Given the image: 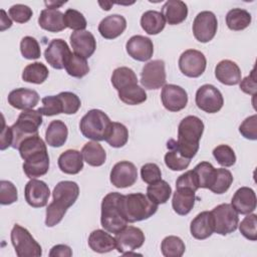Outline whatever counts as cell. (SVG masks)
<instances>
[{"instance_id": "obj_12", "label": "cell", "mask_w": 257, "mask_h": 257, "mask_svg": "<svg viewBox=\"0 0 257 257\" xmlns=\"http://www.w3.org/2000/svg\"><path fill=\"white\" fill-rule=\"evenodd\" d=\"M116 249L123 255H131L136 249L143 246L145 242L144 232L134 226H125L117 234H115Z\"/></svg>"}, {"instance_id": "obj_1", "label": "cell", "mask_w": 257, "mask_h": 257, "mask_svg": "<svg viewBox=\"0 0 257 257\" xmlns=\"http://www.w3.org/2000/svg\"><path fill=\"white\" fill-rule=\"evenodd\" d=\"M203 132V120L196 115H188L179 123L177 141H168L167 148L168 150L177 151L186 159L192 160L199 150V142Z\"/></svg>"}, {"instance_id": "obj_52", "label": "cell", "mask_w": 257, "mask_h": 257, "mask_svg": "<svg viewBox=\"0 0 257 257\" xmlns=\"http://www.w3.org/2000/svg\"><path fill=\"white\" fill-rule=\"evenodd\" d=\"M18 199L17 189L10 181L2 180L0 182V203L1 205H10Z\"/></svg>"}, {"instance_id": "obj_28", "label": "cell", "mask_w": 257, "mask_h": 257, "mask_svg": "<svg viewBox=\"0 0 257 257\" xmlns=\"http://www.w3.org/2000/svg\"><path fill=\"white\" fill-rule=\"evenodd\" d=\"M161 13L167 23L170 25H177L186 20L188 16V7L183 1L169 0L163 5Z\"/></svg>"}, {"instance_id": "obj_41", "label": "cell", "mask_w": 257, "mask_h": 257, "mask_svg": "<svg viewBox=\"0 0 257 257\" xmlns=\"http://www.w3.org/2000/svg\"><path fill=\"white\" fill-rule=\"evenodd\" d=\"M64 68L70 76L76 78H81L89 72V66L86 58L75 53H71L68 57Z\"/></svg>"}, {"instance_id": "obj_50", "label": "cell", "mask_w": 257, "mask_h": 257, "mask_svg": "<svg viewBox=\"0 0 257 257\" xmlns=\"http://www.w3.org/2000/svg\"><path fill=\"white\" fill-rule=\"evenodd\" d=\"M165 164L172 171H183L190 165L191 160L184 158L175 150H169L165 155Z\"/></svg>"}, {"instance_id": "obj_58", "label": "cell", "mask_w": 257, "mask_h": 257, "mask_svg": "<svg viewBox=\"0 0 257 257\" xmlns=\"http://www.w3.org/2000/svg\"><path fill=\"white\" fill-rule=\"evenodd\" d=\"M50 257H70L72 256V250L69 246L64 244H58L53 246L49 252Z\"/></svg>"}, {"instance_id": "obj_56", "label": "cell", "mask_w": 257, "mask_h": 257, "mask_svg": "<svg viewBox=\"0 0 257 257\" xmlns=\"http://www.w3.org/2000/svg\"><path fill=\"white\" fill-rule=\"evenodd\" d=\"M176 188H189L196 192L199 189V184L194 171L191 170L181 175L176 181Z\"/></svg>"}, {"instance_id": "obj_36", "label": "cell", "mask_w": 257, "mask_h": 257, "mask_svg": "<svg viewBox=\"0 0 257 257\" xmlns=\"http://www.w3.org/2000/svg\"><path fill=\"white\" fill-rule=\"evenodd\" d=\"M172 195L171 186L164 180L150 184L147 188L148 198L157 205L165 204Z\"/></svg>"}, {"instance_id": "obj_20", "label": "cell", "mask_w": 257, "mask_h": 257, "mask_svg": "<svg viewBox=\"0 0 257 257\" xmlns=\"http://www.w3.org/2000/svg\"><path fill=\"white\" fill-rule=\"evenodd\" d=\"M39 101L37 91L29 88H16L8 94V103L16 109H32Z\"/></svg>"}, {"instance_id": "obj_33", "label": "cell", "mask_w": 257, "mask_h": 257, "mask_svg": "<svg viewBox=\"0 0 257 257\" xmlns=\"http://www.w3.org/2000/svg\"><path fill=\"white\" fill-rule=\"evenodd\" d=\"M166 20L163 14L156 10L146 11L141 17V26L150 35L159 34L165 28Z\"/></svg>"}, {"instance_id": "obj_3", "label": "cell", "mask_w": 257, "mask_h": 257, "mask_svg": "<svg viewBox=\"0 0 257 257\" xmlns=\"http://www.w3.org/2000/svg\"><path fill=\"white\" fill-rule=\"evenodd\" d=\"M122 196L117 192H112L102 199L100 224L109 233L117 234L127 226V221L121 211Z\"/></svg>"}, {"instance_id": "obj_26", "label": "cell", "mask_w": 257, "mask_h": 257, "mask_svg": "<svg viewBox=\"0 0 257 257\" xmlns=\"http://www.w3.org/2000/svg\"><path fill=\"white\" fill-rule=\"evenodd\" d=\"M39 26L48 32H60L66 28L64 14L57 10L46 8L40 12L38 18Z\"/></svg>"}, {"instance_id": "obj_59", "label": "cell", "mask_w": 257, "mask_h": 257, "mask_svg": "<svg viewBox=\"0 0 257 257\" xmlns=\"http://www.w3.org/2000/svg\"><path fill=\"white\" fill-rule=\"evenodd\" d=\"M12 145V130L11 126H6L4 124V128L1 134V144H0V149L4 151L8 147H11Z\"/></svg>"}, {"instance_id": "obj_60", "label": "cell", "mask_w": 257, "mask_h": 257, "mask_svg": "<svg viewBox=\"0 0 257 257\" xmlns=\"http://www.w3.org/2000/svg\"><path fill=\"white\" fill-rule=\"evenodd\" d=\"M0 30L4 31L7 28H10L12 26V21L11 19L6 15V12L1 9V17H0Z\"/></svg>"}, {"instance_id": "obj_15", "label": "cell", "mask_w": 257, "mask_h": 257, "mask_svg": "<svg viewBox=\"0 0 257 257\" xmlns=\"http://www.w3.org/2000/svg\"><path fill=\"white\" fill-rule=\"evenodd\" d=\"M161 99L164 107L170 111H180L188 103L187 91L176 84H165L162 88Z\"/></svg>"}, {"instance_id": "obj_57", "label": "cell", "mask_w": 257, "mask_h": 257, "mask_svg": "<svg viewBox=\"0 0 257 257\" xmlns=\"http://www.w3.org/2000/svg\"><path fill=\"white\" fill-rule=\"evenodd\" d=\"M240 88L243 92L251 95L256 94L257 90V82L255 77V68H253L248 76H246L244 79H242L240 82Z\"/></svg>"}, {"instance_id": "obj_46", "label": "cell", "mask_w": 257, "mask_h": 257, "mask_svg": "<svg viewBox=\"0 0 257 257\" xmlns=\"http://www.w3.org/2000/svg\"><path fill=\"white\" fill-rule=\"evenodd\" d=\"M213 156L217 163L222 167H232L236 163V156L231 147L228 145H219L213 150Z\"/></svg>"}, {"instance_id": "obj_17", "label": "cell", "mask_w": 257, "mask_h": 257, "mask_svg": "<svg viewBox=\"0 0 257 257\" xmlns=\"http://www.w3.org/2000/svg\"><path fill=\"white\" fill-rule=\"evenodd\" d=\"M24 196L27 204L33 208H42L47 205L50 190L45 182L31 179L24 189Z\"/></svg>"}, {"instance_id": "obj_42", "label": "cell", "mask_w": 257, "mask_h": 257, "mask_svg": "<svg viewBox=\"0 0 257 257\" xmlns=\"http://www.w3.org/2000/svg\"><path fill=\"white\" fill-rule=\"evenodd\" d=\"M193 171L196 174L199 188L210 189L216 176V169L213 165L209 162H201L193 169Z\"/></svg>"}, {"instance_id": "obj_61", "label": "cell", "mask_w": 257, "mask_h": 257, "mask_svg": "<svg viewBox=\"0 0 257 257\" xmlns=\"http://www.w3.org/2000/svg\"><path fill=\"white\" fill-rule=\"evenodd\" d=\"M65 2H55V1H48V2H45V5L47 6V8H51V9H56L58 7H60L61 5H63Z\"/></svg>"}, {"instance_id": "obj_10", "label": "cell", "mask_w": 257, "mask_h": 257, "mask_svg": "<svg viewBox=\"0 0 257 257\" xmlns=\"http://www.w3.org/2000/svg\"><path fill=\"white\" fill-rule=\"evenodd\" d=\"M217 29V17L211 11H202L198 13L194 19L193 34L195 38L202 43L211 41L215 37Z\"/></svg>"}, {"instance_id": "obj_44", "label": "cell", "mask_w": 257, "mask_h": 257, "mask_svg": "<svg viewBox=\"0 0 257 257\" xmlns=\"http://www.w3.org/2000/svg\"><path fill=\"white\" fill-rule=\"evenodd\" d=\"M233 183V176L227 169H216V176L214 182L209 190L215 194H224L228 191Z\"/></svg>"}, {"instance_id": "obj_31", "label": "cell", "mask_w": 257, "mask_h": 257, "mask_svg": "<svg viewBox=\"0 0 257 257\" xmlns=\"http://www.w3.org/2000/svg\"><path fill=\"white\" fill-rule=\"evenodd\" d=\"M68 137V130L66 124L59 119L52 120L45 132V141L48 146L52 148L62 147Z\"/></svg>"}, {"instance_id": "obj_18", "label": "cell", "mask_w": 257, "mask_h": 257, "mask_svg": "<svg viewBox=\"0 0 257 257\" xmlns=\"http://www.w3.org/2000/svg\"><path fill=\"white\" fill-rule=\"evenodd\" d=\"M127 54L138 61H148L154 53L153 41L143 35L132 36L125 44Z\"/></svg>"}, {"instance_id": "obj_62", "label": "cell", "mask_w": 257, "mask_h": 257, "mask_svg": "<svg viewBox=\"0 0 257 257\" xmlns=\"http://www.w3.org/2000/svg\"><path fill=\"white\" fill-rule=\"evenodd\" d=\"M98 4L102 7V9H103V10H106V11H107V10H109V9H110V7H111V5H112V3H111V2H104V3H103V2H100V1L98 2Z\"/></svg>"}, {"instance_id": "obj_48", "label": "cell", "mask_w": 257, "mask_h": 257, "mask_svg": "<svg viewBox=\"0 0 257 257\" xmlns=\"http://www.w3.org/2000/svg\"><path fill=\"white\" fill-rule=\"evenodd\" d=\"M64 22L66 27L74 31H82L86 28L87 22L83 14L75 9H67L64 13Z\"/></svg>"}, {"instance_id": "obj_6", "label": "cell", "mask_w": 257, "mask_h": 257, "mask_svg": "<svg viewBox=\"0 0 257 257\" xmlns=\"http://www.w3.org/2000/svg\"><path fill=\"white\" fill-rule=\"evenodd\" d=\"M42 124V114L38 110L25 109L23 110L16 122L11 125L12 130V145L13 149H18L20 144L26 138L38 134V128Z\"/></svg>"}, {"instance_id": "obj_40", "label": "cell", "mask_w": 257, "mask_h": 257, "mask_svg": "<svg viewBox=\"0 0 257 257\" xmlns=\"http://www.w3.org/2000/svg\"><path fill=\"white\" fill-rule=\"evenodd\" d=\"M128 140V131L125 125L120 122L112 121L108 134L105 138V142L112 148L123 147Z\"/></svg>"}, {"instance_id": "obj_39", "label": "cell", "mask_w": 257, "mask_h": 257, "mask_svg": "<svg viewBox=\"0 0 257 257\" xmlns=\"http://www.w3.org/2000/svg\"><path fill=\"white\" fill-rule=\"evenodd\" d=\"M118 92L119 99L124 102L125 104L130 105H137L145 102L147 100V93L143 87H141L138 84H133L130 86H126Z\"/></svg>"}, {"instance_id": "obj_22", "label": "cell", "mask_w": 257, "mask_h": 257, "mask_svg": "<svg viewBox=\"0 0 257 257\" xmlns=\"http://www.w3.org/2000/svg\"><path fill=\"white\" fill-rule=\"evenodd\" d=\"M191 235L198 240L209 238L214 233V220L212 213L203 211L199 213L191 222Z\"/></svg>"}, {"instance_id": "obj_45", "label": "cell", "mask_w": 257, "mask_h": 257, "mask_svg": "<svg viewBox=\"0 0 257 257\" xmlns=\"http://www.w3.org/2000/svg\"><path fill=\"white\" fill-rule=\"evenodd\" d=\"M42 106L37 110L46 116H52L63 112V104L59 95H47L42 98Z\"/></svg>"}, {"instance_id": "obj_54", "label": "cell", "mask_w": 257, "mask_h": 257, "mask_svg": "<svg viewBox=\"0 0 257 257\" xmlns=\"http://www.w3.org/2000/svg\"><path fill=\"white\" fill-rule=\"evenodd\" d=\"M141 177L145 183L150 185L162 180V172L157 164L148 163L141 168Z\"/></svg>"}, {"instance_id": "obj_47", "label": "cell", "mask_w": 257, "mask_h": 257, "mask_svg": "<svg viewBox=\"0 0 257 257\" xmlns=\"http://www.w3.org/2000/svg\"><path fill=\"white\" fill-rule=\"evenodd\" d=\"M20 51L26 59H37L41 55V49L37 40L32 36H25L20 42Z\"/></svg>"}, {"instance_id": "obj_53", "label": "cell", "mask_w": 257, "mask_h": 257, "mask_svg": "<svg viewBox=\"0 0 257 257\" xmlns=\"http://www.w3.org/2000/svg\"><path fill=\"white\" fill-rule=\"evenodd\" d=\"M8 14L12 20L17 23H26L32 17V10L29 6L24 4H15L8 10Z\"/></svg>"}, {"instance_id": "obj_11", "label": "cell", "mask_w": 257, "mask_h": 257, "mask_svg": "<svg viewBox=\"0 0 257 257\" xmlns=\"http://www.w3.org/2000/svg\"><path fill=\"white\" fill-rule=\"evenodd\" d=\"M207 60L205 55L196 49L184 51L179 58V68L188 77H199L206 69Z\"/></svg>"}, {"instance_id": "obj_29", "label": "cell", "mask_w": 257, "mask_h": 257, "mask_svg": "<svg viewBox=\"0 0 257 257\" xmlns=\"http://www.w3.org/2000/svg\"><path fill=\"white\" fill-rule=\"evenodd\" d=\"M57 164L64 174L76 175L83 169V158L76 150H66L59 156Z\"/></svg>"}, {"instance_id": "obj_24", "label": "cell", "mask_w": 257, "mask_h": 257, "mask_svg": "<svg viewBox=\"0 0 257 257\" xmlns=\"http://www.w3.org/2000/svg\"><path fill=\"white\" fill-rule=\"evenodd\" d=\"M215 76L225 85H236L241 81V70L236 62L224 59L216 65Z\"/></svg>"}, {"instance_id": "obj_34", "label": "cell", "mask_w": 257, "mask_h": 257, "mask_svg": "<svg viewBox=\"0 0 257 257\" xmlns=\"http://www.w3.org/2000/svg\"><path fill=\"white\" fill-rule=\"evenodd\" d=\"M251 14L241 8H233L226 15V24L233 31H240L247 28L251 23Z\"/></svg>"}, {"instance_id": "obj_49", "label": "cell", "mask_w": 257, "mask_h": 257, "mask_svg": "<svg viewBox=\"0 0 257 257\" xmlns=\"http://www.w3.org/2000/svg\"><path fill=\"white\" fill-rule=\"evenodd\" d=\"M239 225L240 233L250 241L257 240V216L256 214H248Z\"/></svg>"}, {"instance_id": "obj_5", "label": "cell", "mask_w": 257, "mask_h": 257, "mask_svg": "<svg viewBox=\"0 0 257 257\" xmlns=\"http://www.w3.org/2000/svg\"><path fill=\"white\" fill-rule=\"evenodd\" d=\"M111 120L100 109H90L81 118L79 128L84 138L99 142L105 141L111 125Z\"/></svg>"}, {"instance_id": "obj_23", "label": "cell", "mask_w": 257, "mask_h": 257, "mask_svg": "<svg viewBox=\"0 0 257 257\" xmlns=\"http://www.w3.org/2000/svg\"><path fill=\"white\" fill-rule=\"evenodd\" d=\"M126 28V20L123 16L112 14L104 17L98 24V32L105 39H114L122 34Z\"/></svg>"}, {"instance_id": "obj_32", "label": "cell", "mask_w": 257, "mask_h": 257, "mask_svg": "<svg viewBox=\"0 0 257 257\" xmlns=\"http://www.w3.org/2000/svg\"><path fill=\"white\" fill-rule=\"evenodd\" d=\"M81 155L83 161H85L91 167H100L105 163L106 160L104 149L95 141L86 143L81 150Z\"/></svg>"}, {"instance_id": "obj_43", "label": "cell", "mask_w": 257, "mask_h": 257, "mask_svg": "<svg viewBox=\"0 0 257 257\" xmlns=\"http://www.w3.org/2000/svg\"><path fill=\"white\" fill-rule=\"evenodd\" d=\"M186 246L183 240L177 236H167L161 244L162 254L165 257H181L185 252Z\"/></svg>"}, {"instance_id": "obj_16", "label": "cell", "mask_w": 257, "mask_h": 257, "mask_svg": "<svg viewBox=\"0 0 257 257\" xmlns=\"http://www.w3.org/2000/svg\"><path fill=\"white\" fill-rule=\"evenodd\" d=\"M71 53L67 43L63 39L56 38L52 39L48 44L44 52V57L51 67L62 69Z\"/></svg>"}, {"instance_id": "obj_2", "label": "cell", "mask_w": 257, "mask_h": 257, "mask_svg": "<svg viewBox=\"0 0 257 257\" xmlns=\"http://www.w3.org/2000/svg\"><path fill=\"white\" fill-rule=\"evenodd\" d=\"M79 195V187L72 181H61L53 189V201L46 209L45 225L54 227L64 217L67 209L71 207L77 200Z\"/></svg>"}, {"instance_id": "obj_4", "label": "cell", "mask_w": 257, "mask_h": 257, "mask_svg": "<svg viewBox=\"0 0 257 257\" xmlns=\"http://www.w3.org/2000/svg\"><path fill=\"white\" fill-rule=\"evenodd\" d=\"M158 210V205L152 202L147 195L134 193L123 195L121 199V211L127 223L147 220Z\"/></svg>"}, {"instance_id": "obj_35", "label": "cell", "mask_w": 257, "mask_h": 257, "mask_svg": "<svg viewBox=\"0 0 257 257\" xmlns=\"http://www.w3.org/2000/svg\"><path fill=\"white\" fill-rule=\"evenodd\" d=\"M49 71L45 64L41 62H33L28 64L22 72V79L29 83L41 84L48 77Z\"/></svg>"}, {"instance_id": "obj_9", "label": "cell", "mask_w": 257, "mask_h": 257, "mask_svg": "<svg viewBox=\"0 0 257 257\" xmlns=\"http://www.w3.org/2000/svg\"><path fill=\"white\" fill-rule=\"evenodd\" d=\"M195 101L201 110L208 113L218 112L224 104L221 91L212 84H204L199 87L196 92Z\"/></svg>"}, {"instance_id": "obj_38", "label": "cell", "mask_w": 257, "mask_h": 257, "mask_svg": "<svg viewBox=\"0 0 257 257\" xmlns=\"http://www.w3.org/2000/svg\"><path fill=\"white\" fill-rule=\"evenodd\" d=\"M19 154L20 157L25 161L29 157L41 153V152H46V145L43 142V140L39 137V135H34L29 138H26L25 140L22 141L20 144L19 148Z\"/></svg>"}, {"instance_id": "obj_55", "label": "cell", "mask_w": 257, "mask_h": 257, "mask_svg": "<svg viewBox=\"0 0 257 257\" xmlns=\"http://www.w3.org/2000/svg\"><path fill=\"white\" fill-rule=\"evenodd\" d=\"M239 132L247 140H257V115L253 114L245 118L239 126Z\"/></svg>"}, {"instance_id": "obj_51", "label": "cell", "mask_w": 257, "mask_h": 257, "mask_svg": "<svg viewBox=\"0 0 257 257\" xmlns=\"http://www.w3.org/2000/svg\"><path fill=\"white\" fill-rule=\"evenodd\" d=\"M63 104V113L73 114L76 113L81 105L79 97L70 91H62L58 93Z\"/></svg>"}, {"instance_id": "obj_21", "label": "cell", "mask_w": 257, "mask_h": 257, "mask_svg": "<svg viewBox=\"0 0 257 257\" xmlns=\"http://www.w3.org/2000/svg\"><path fill=\"white\" fill-rule=\"evenodd\" d=\"M256 195L255 192L249 187L239 188L233 195L231 206L241 215H248L256 209Z\"/></svg>"}, {"instance_id": "obj_8", "label": "cell", "mask_w": 257, "mask_h": 257, "mask_svg": "<svg viewBox=\"0 0 257 257\" xmlns=\"http://www.w3.org/2000/svg\"><path fill=\"white\" fill-rule=\"evenodd\" d=\"M211 213L214 220V232L217 234L228 235L237 229L239 217L231 204H220Z\"/></svg>"}, {"instance_id": "obj_30", "label": "cell", "mask_w": 257, "mask_h": 257, "mask_svg": "<svg viewBox=\"0 0 257 257\" xmlns=\"http://www.w3.org/2000/svg\"><path fill=\"white\" fill-rule=\"evenodd\" d=\"M88 246L97 253H107L116 249L115 238L108 234L105 230H94L88 237Z\"/></svg>"}, {"instance_id": "obj_7", "label": "cell", "mask_w": 257, "mask_h": 257, "mask_svg": "<svg viewBox=\"0 0 257 257\" xmlns=\"http://www.w3.org/2000/svg\"><path fill=\"white\" fill-rule=\"evenodd\" d=\"M10 237L18 257H39L42 255L40 244L32 237L26 228L15 224L11 230Z\"/></svg>"}, {"instance_id": "obj_19", "label": "cell", "mask_w": 257, "mask_h": 257, "mask_svg": "<svg viewBox=\"0 0 257 257\" xmlns=\"http://www.w3.org/2000/svg\"><path fill=\"white\" fill-rule=\"evenodd\" d=\"M70 44L73 53L84 58H89L96 49V40L89 31H74L70 35Z\"/></svg>"}, {"instance_id": "obj_25", "label": "cell", "mask_w": 257, "mask_h": 257, "mask_svg": "<svg viewBox=\"0 0 257 257\" xmlns=\"http://www.w3.org/2000/svg\"><path fill=\"white\" fill-rule=\"evenodd\" d=\"M49 169V156L47 151L35 154L23 163V171L29 179H36L45 175Z\"/></svg>"}, {"instance_id": "obj_27", "label": "cell", "mask_w": 257, "mask_h": 257, "mask_svg": "<svg viewBox=\"0 0 257 257\" xmlns=\"http://www.w3.org/2000/svg\"><path fill=\"white\" fill-rule=\"evenodd\" d=\"M195 191L189 188H176L173 195L172 206L174 211L181 216H185L191 212L195 205Z\"/></svg>"}, {"instance_id": "obj_14", "label": "cell", "mask_w": 257, "mask_h": 257, "mask_svg": "<svg viewBox=\"0 0 257 257\" xmlns=\"http://www.w3.org/2000/svg\"><path fill=\"white\" fill-rule=\"evenodd\" d=\"M110 183L119 189L133 186L138 180V171L136 166L128 161H121L116 163L109 175Z\"/></svg>"}, {"instance_id": "obj_13", "label": "cell", "mask_w": 257, "mask_h": 257, "mask_svg": "<svg viewBox=\"0 0 257 257\" xmlns=\"http://www.w3.org/2000/svg\"><path fill=\"white\" fill-rule=\"evenodd\" d=\"M141 83L147 89H158L166 83L165 62L161 59L149 61L141 72Z\"/></svg>"}, {"instance_id": "obj_37", "label": "cell", "mask_w": 257, "mask_h": 257, "mask_svg": "<svg viewBox=\"0 0 257 257\" xmlns=\"http://www.w3.org/2000/svg\"><path fill=\"white\" fill-rule=\"evenodd\" d=\"M111 83L118 91L126 86L138 84V77L133 69L125 66H120L113 70L111 75Z\"/></svg>"}]
</instances>
